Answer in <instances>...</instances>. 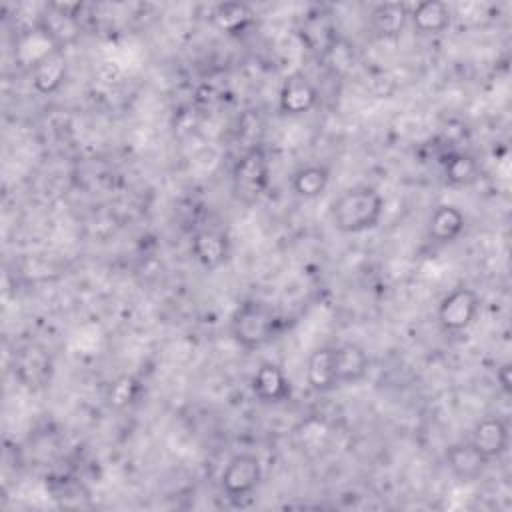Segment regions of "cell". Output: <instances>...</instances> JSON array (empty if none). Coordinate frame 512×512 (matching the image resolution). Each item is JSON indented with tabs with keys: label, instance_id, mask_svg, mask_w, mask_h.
<instances>
[{
	"label": "cell",
	"instance_id": "cell-2",
	"mask_svg": "<svg viewBox=\"0 0 512 512\" xmlns=\"http://www.w3.org/2000/svg\"><path fill=\"white\" fill-rule=\"evenodd\" d=\"M228 328L238 348L254 352L276 338L282 328V316L270 302L248 298L236 306Z\"/></svg>",
	"mask_w": 512,
	"mask_h": 512
},
{
	"label": "cell",
	"instance_id": "cell-7",
	"mask_svg": "<svg viewBox=\"0 0 512 512\" xmlns=\"http://www.w3.org/2000/svg\"><path fill=\"white\" fill-rule=\"evenodd\" d=\"M190 252L202 270L216 272L228 264L232 256V242L224 230L208 226L192 234Z\"/></svg>",
	"mask_w": 512,
	"mask_h": 512
},
{
	"label": "cell",
	"instance_id": "cell-9",
	"mask_svg": "<svg viewBox=\"0 0 512 512\" xmlns=\"http://www.w3.org/2000/svg\"><path fill=\"white\" fill-rule=\"evenodd\" d=\"M250 390L262 404H284L292 400V382L276 362H262L250 378Z\"/></svg>",
	"mask_w": 512,
	"mask_h": 512
},
{
	"label": "cell",
	"instance_id": "cell-22",
	"mask_svg": "<svg viewBox=\"0 0 512 512\" xmlns=\"http://www.w3.org/2000/svg\"><path fill=\"white\" fill-rule=\"evenodd\" d=\"M142 392H144V386L136 376L120 374L118 378H114L110 382L108 392H106V402L114 410H124V408H130L132 404H136L140 400Z\"/></svg>",
	"mask_w": 512,
	"mask_h": 512
},
{
	"label": "cell",
	"instance_id": "cell-23",
	"mask_svg": "<svg viewBox=\"0 0 512 512\" xmlns=\"http://www.w3.org/2000/svg\"><path fill=\"white\" fill-rule=\"evenodd\" d=\"M496 380L502 388L504 394H510L512 392V368H510V362H504L498 370H496Z\"/></svg>",
	"mask_w": 512,
	"mask_h": 512
},
{
	"label": "cell",
	"instance_id": "cell-10",
	"mask_svg": "<svg viewBox=\"0 0 512 512\" xmlns=\"http://www.w3.org/2000/svg\"><path fill=\"white\" fill-rule=\"evenodd\" d=\"M444 460H446L450 474L462 484L480 480L484 476L486 468L490 466L488 460L474 448V444L470 440H460V442L450 444L444 452Z\"/></svg>",
	"mask_w": 512,
	"mask_h": 512
},
{
	"label": "cell",
	"instance_id": "cell-17",
	"mask_svg": "<svg viewBox=\"0 0 512 512\" xmlns=\"http://www.w3.org/2000/svg\"><path fill=\"white\" fill-rule=\"evenodd\" d=\"M306 382L310 390L318 394H326L338 388L336 368H334V348L318 346L308 354L306 360Z\"/></svg>",
	"mask_w": 512,
	"mask_h": 512
},
{
	"label": "cell",
	"instance_id": "cell-15",
	"mask_svg": "<svg viewBox=\"0 0 512 512\" xmlns=\"http://www.w3.org/2000/svg\"><path fill=\"white\" fill-rule=\"evenodd\" d=\"M410 22L418 34L438 36L452 26V8L442 0H422L410 10Z\"/></svg>",
	"mask_w": 512,
	"mask_h": 512
},
{
	"label": "cell",
	"instance_id": "cell-12",
	"mask_svg": "<svg viewBox=\"0 0 512 512\" xmlns=\"http://www.w3.org/2000/svg\"><path fill=\"white\" fill-rule=\"evenodd\" d=\"M334 368H336V380L338 386H350L358 384L368 376V354L366 350L356 342H342L334 344Z\"/></svg>",
	"mask_w": 512,
	"mask_h": 512
},
{
	"label": "cell",
	"instance_id": "cell-20",
	"mask_svg": "<svg viewBox=\"0 0 512 512\" xmlns=\"http://www.w3.org/2000/svg\"><path fill=\"white\" fill-rule=\"evenodd\" d=\"M442 174L446 184L454 188H466L478 182L480 164L472 154L462 150H452L442 158Z\"/></svg>",
	"mask_w": 512,
	"mask_h": 512
},
{
	"label": "cell",
	"instance_id": "cell-11",
	"mask_svg": "<svg viewBox=\"0 0 512 512\" xmlns=\"http://www.w3.org/2000/svg\"><path fill=\"white\" fill-rule=\"evenodd\" d=\"M470 442L490 464L494 460H500L508 452L510 432L502 418L486 416L474 426Z\"/></svg>",
	"mask_w": 512,
	"mask_h": 512
},
{
	"label": "cell",
	"instance_id": "cell-6",
	"mask_svg": "<svg viewBox=\"0 0 512 512\" xmlns=\"http://www.w3.org/2000/svg\"><path fill=\"white\" fill-rule=\"evenodd\" d=\"M80 4H46L36 20V28L56 50H66L80 38Z\"/></svg>",
	"mask_w": 512,
	"mask_h": 512
},
{
	"label": "cell",
	"instance_id": "cell-1",
	"mask_svg": "<svg viewBox=\"0 0 512 512\" xmlns=\"http://www.w3.org/2000/svg\"><path fill=\"white\" fill-rule=\"evenodd\" d=\"M384 216V198L374 186H352L330 204V222L340 234H362L374 230Z\"/></svg>",
	"mask_w": 512,
	"mask_h": 512
},
{
	"label": "cell",
	"instance_id": "cell-19",
	"mask_svg": "<svg viewBox=\"0 0 512 512\" xmlns=\"http://www.w3.org/2000/svg\"><path fill=\"white\" fill-rule=\"evenodd\" d=\"M330 186V168L326 164H306L290 176V188L298 198L316 200Z\"/></svg>",
	"mask_w": 512,
	"mask_h": 512
},
{
	"label": "cell",
	"instance_id": "cell-8",
	"mask_svg": "<svg viewBox=\"0 0 512 512\" xmlns=\"http://www.w3.org/2000/svg\"><path fill=\"white\" fill-rule=\"evenodd\" d=\"M318 88L302 72H290L284 76L278 90V110L284 116H302L316 108Z\"/></svg>",
	"mask_w": 512,
	"mask_h": 512
},
{
	"label": "cell",
	"instance_id": "cell-13",
	"mask_svg": "<svg viewBox=\"0 0 512 512\" xmlns=\"http://www.w3.org/2000/svg\"><path fill=\"white\" fill-rule=\"evenodd\" d=\"M30 76H32V88L38 94H42V96L56 94L64 86L66 76H68V64H66L64 50H52L44 58H40L30 68Z\"/></svg>",
	"mask_w": 512,
	"mask_h": 512
},
{
	"label": "cell",
	"instance_id": "cell-3",
	"mask_svg": "<svg viewBox=\"0 0 512 512\" xmlns=\"http://www.w3.org/2000/svg\"><path fill=\"white\" fill-rule=\"evenodd\" d=\"M270 186V160L260 144L246 148L234 162L230 172V190L238 204L256 206Z\"/></svg>",
	"mask_w": 512,
	"mask_h": 512
},
{
	"label": "cell",
	"instance_id": "cell-21",
	"mask_svg": "<svg viewBox=\"0 0 512 512\" xmlns=\"http://www.w3.org/2000/svg\"><path fill=\"white\" fill-rule=\"evenodd\" d=\"M254 20V10L244 2H222L212 10L214 26L230 36L246 32L254 24Z\"/></svg>",
	"mask_w": 512,
	"mask_h": 512
},
{
	"label": "cell",
	"instance_id": "cell-18",
	"mask_svg": "<svg viewBox=\"0 0 512 512\" xmlns=\"http://www.w3.org/2000/svg\"><path fill=\"white\" fill-rule=\"evenodd\" d=\"M18 376L28 388L46 386L52 374V362L44 348L40 346H26L18 358Z\"/></svg>",
	"mask_w": 512,
	"mask_h": 512
},
{
	"label": "cell",
	"instance_id": "cell-5",
	"mask_svg": "<svg viewBox=\"0 0 512 512\" xmlns=\"http://www.w3.org/2000/svg\"><path fill=\"white\" fill-rule=\"evenodd\" d=\"M262 478V460L256 454L240 452L226 462L220 474V488L226 494V498L242 500L258 490Z\"/></svg>",
	"mask_w": 512,
	"mask_h": 512
},
{
	"label": "cell",
	"instance_id": "cell-16",
	"mask_svg": "<svg viewBox=\"0 0 512 512\" xmlns=\"http://www.w3.org/2000/svg\"><path fill=\"white\" fill-rule=\"evenodd\" d=\"M410 20V8L404 2H382L370 12V28L382 40H396L402 36Z\"/></svg>",
	"mask_w": 512,
	"mask_h": 512
},
{
	"label": "cell",
	"instance_id": "cell-4",
	"mask_svg": "<svg viewBox=\"0 0 512 512\" xmlns=\"http://www.w3.org/2000/svg\"><path fill=\"white\" fill-rule=\"evenodd\" d=\"M480 306L482 300L474 288L456 286L440 300L436 320L446 334H462L474 324Z\"/></svg>",
	"mask_w": 512,
	"mask_h": 512
},
{
	"label": "cell",
	"instance_id": "cell-14",
	"mask_svg": "<svg viewBox=\"0 0 512 512\" xmlns=\"http://www.w3.org/2000/svg\"><path fill=\"white\" fill-rule=\"evenodd\" d=\"M466 228V216L454 204H438L428 218V238L436 246L456 242Z\"/></svg>",
	"mask_w": 512,
	"mask_h": 512
}]
</instances>
